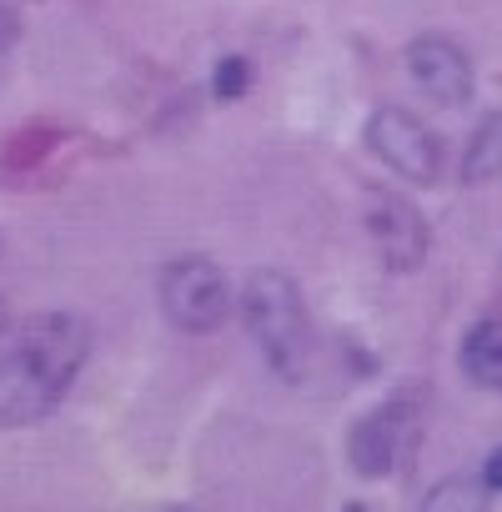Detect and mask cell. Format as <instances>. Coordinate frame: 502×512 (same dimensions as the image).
<instances>
[{
  "label": "cell",
  "instance_id": "obj_1",
  "mask_svg": "<svg viewBox=\"0 0 502 512\" xmlns=\"http://www.w3.org/2000/svg\"><path fill=\"white\" fill-rule=\"evenodd\" d=\"M91 357V327L76 312H41L16 327L0 352V427H31L51 417Z\"/></svg>",
  "mask_w": 502,
  "mask_h": 512
},
{
  "label": "cell",
  "instance_id": "obj_2",
  "mask_svg": "<svg viewBox=\"0 0 502 512\" xmlns=\"http://www.w3.org/2000/svg\"><path fill=\"white\" fill-rule=\"evenodd\" d=\"M241 317H246V332L251 342L262 347L267 367L282 377V382H302L312 372V352H317V337H312V317H307V302H302V287L267 267L246 282L241 292Z\"/></svg>",
  "mask_w": 502,
  "mask_h": 512
},
{
  "label": "cell",
  "instance_id": "obj_3",
  "mask_svg": "<svg viewBox=\"0 0 502 512\" xmlns=\"http://www.w3.org/2000/svg\"><path fill=\"white\" fill-rule=\"evenodd\" d=\"M156 297H161L166 322L191 332V337L221 332L231 322V312H236L231 282H226V272L211 262V256H176V262H166L161 282H156Z\"/></svg>",
  "mask_w": 502,
  "mask_h": 512
},
{
  "label": "cell",
  "instance_id": "obj_4",
  "mask_svg": "<svg viewBox=\"0 0 502 512\" xmlns=\"http://www.w3.org/2000/svg\"><path fill=\"white\" fill-rule=\"evenodd\" d=\"M422 397L427 392L407 382V392L387 397L382 407H372V412H362L352 422V432H347V462L357 467V477H387L397 467V457H402V447H407V437L417 427Z\"/></svg>",
  "mask_w": 502,
  "mask_h": 512
},
{
  "label": "cell",
  "instance_id": "obj_5",
  "mask_svg": "<svg viewBox=\"0 0 502 512\" xmlns=\"http://www.w3.org/2000/svg\"><path fill=\"white\" fill-rule=\"evenodd\" d=\"M367 146L382 166H392L402 181L412 186H432L442 176V141L432 126H422L412 111L402 106H382L367 121Z\"/></svg>",
  "mask_w": 502,
  "mask_h": 512
},
{
  "label": "cell",
  "instance_id": "obj_6",
  "mask_svg": "<svg viewBox=\"0 0 502 512\" xmlns=\"http://www.w3.org/2000/svg\"><path fill=\"white\" fill-rule=\"evenodd\" d=\"M362 221H367V236H372V246H377L387 272L407 277V272H417L427 262V246H432L427 216L402 191H372Z\"/></svg>",
  "mask_w": 502,
  "mask_h": 512
},
{
  "label": "cell",
  "instance_id": "obj_7",
  "mask_svg": "<svg viewBox=\"0 0 502 512\" xmlns=\"http://www.w3.org/2000/svg\"><path fill=\"white\" fill-rule=\"evenodd\" d=\"M407 76H412V86L432 101V106H467L472 101V61H467V51L457 46V41H447V36H417L412 46H407Z\"/></svg>",
  "mask_w": 502,
  "mask_h": 512
},
{
  "label": "cell",
  "instance_id": "obj_8",
  "mask_svg": "<svg viewBox=\"0 0 502 512\" xmlns=\"http://www.w3.org/2000/svg\"><path fill=\"white\" fill-rule=\"evenodd\" d=\"M66 146H71V136L61 126H41V121L21 126L0 146V181H41Z\"/></svg>",
  "mask_w": 502,
  "mask_h": 512
},
{
  "label": "cell",
  "instance_id": "obj_9",
  "mask_svg": "<svg viewBox=\"0 0 502 512\" xmlns=\"http://www.w3.org/2000/svg\"><path fill=\"white\" fill-rule=\"evenodd\" d=\"M457 357H462V372L477 387L502 392V312H487L482 322H472Z\"/></svg>",
  "mask_w": 502,
  "mask_h": 512
},
{
  "label": "cell",
  "instance_id": "obj_10",
  "mask_svg": "<svg viewBox=\"0 0 502 512\" xmlns=\"http://www.w3.org/2000/svg\"><path fill=\"white\" fill-rule=\"evenodd\" d=\"M462 181H467V186L502 181V111H492V116L472 131V141H467V151H462Z\"/></svg>",
  "mask_w": 502,
  "mask_h": 512
},
{
  "label": "cell",
  "instance_id": "obj_11",
  "mask_svg": "<svg viewBox=\"0 0 502 512\" xmlns=\"http://www.w3.org/2000/svg\"><path fill=\"white\" fill-rule=\"evenodd\" d=\"M492 487L482 477H442L417 512H492Z\"/></svg>",
  "mask_w": 502,
  "mask_h": 512
},
{
  "label": "cell",
  "instance_id": "obj_12",
  "mask_svg": "<svg viewBox=\"0 0 502 512\" xmlns=\"http://www.w3.org/2000/svg\"><path fill=\"white\" fill-rule=\"evenodd\" d=\"M251 86H257V61L251 56H221L211 66V96L216 101H241V96H251Z\"/></svg>",
  "mask_w": 502,
  "mask_h": 512
},
{
  "label": "cell",
  "instance_id": "obj_13",
  "mask_svg": "<svg viewBox=\"0 0 502 512\" xmlns=\"http://www.w3.org/2000/svg\"><path fill=\"white\" fill-rule=\"evenodd\" d=\"M477 477H482L492 492H502V447H492V452L482 457V472H477Z\"/></svg>",
  "mask_w": 502,
  "mask_h": 512
},
{
  "label": "cell",
  "instance_id": "obj_14",
  "mask_svg": "<svg viewBox=\"0 0 502 512\" xmlns=\"http://www.w3.org/2000/svg\"><path fill=\"white\" fill-rule=\"evenodd\" d=\"M6 337H11V302L0 297V342H6Z\"/></svg>",
  "mask_w": 502,
  "mask_h": 512
},
{
  "label": "cell",
  "instance_id": "obj_15",
  "mask_svg": "<svg viewBox=\"0 0 502 512\" xmlns=\"http://www.w3.org/2000/svg\"><path fill=\"white\" fill-rule=\"evenodd\" d=\"M342 512H372V507H367V502H347Z\"/></svg>",
  "mask_w": 502,
  "mask_h": 512
},
{
  "label": "cell",
  "instance_id": "obj_16",
  "mask_svg": "<svg viewBox=\"0 0 502 512\" xmlns=\"http://www.w3.org/2000/svg\"><path fill=\"white\" fill-rule=\"evenodd\" d=\"M166 512H196V507H166Z\"/></svg>",
  "mask_w": 502,
  "mask_h": 512
},
{
  "label": "cell",
  "instance_id": "obj_17",
  "mask_svg": "<svg viewBox=\"0 0 502 512\" xmlns=\"http://www.w3.org/2000/svg\"><path fill=\"white\" fill-rule=\"evenodd\" d=\"M0 61H6V46H0Z\"/></svg>",
  "mask_w": 502,
  "mask_h": 512
}]
</instances>
